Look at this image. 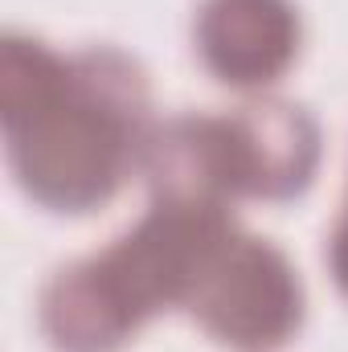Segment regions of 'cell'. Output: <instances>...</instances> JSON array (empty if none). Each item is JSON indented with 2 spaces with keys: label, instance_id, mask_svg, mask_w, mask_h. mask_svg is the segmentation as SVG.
Returning a JSON list of instances; mask_svg holds the SVG:
<instances>
[{
  "label": "cell",
  "instance_id": "8992f818",
  "mask_svg": "<svg viewBox=\"0 0 348 352\" xmlns=\"http://www.w3.org/2000/svg\"><path fill=\"white\" fill-rule=\"evenodd\" d=\"M332 274H336V283H340V291L348 295V205H345V217H340V226H336V234H332Z\"/></svg>",
  "mask_w": 348,
  "mask_h": 352
},
{
  "label": "cell",
  "instance_id": "3957f363",
  "mask_svg": "<svg viewBox=\"0 0 348 352\" xmlns=\"http://www.w3.org/2000/svg\"><path fill=\"white\" fill-rule=\"evenodd\" d=\"M320 160L316 123L291 102L173 119L144 148L156 201L230 209L238 197L283 201L307 188Z\"/></svg>",
  "mask_w": 348,
  "mask_h": 352
},
{
  "label": "cell",
  "instance_id": "5b68a950",
  "mask_svg": "<svg viewBox=\"0 0 348 352\" xmlns=\"http://www.w3.org/2000/svg\"><path fill=\"white\" fill-rule=\"evenodd\" d=\"M197 50L230 87H266L299 54V12L291 0H205Z\"/></svg>",
  "mask_w": 348,
  "mask_h": 352
},
{
  "label": "cell",
  "instance_id": "277c9868",
  "mask_svg": "<svg viewBox=\"0 0 348 352\" xmlns=\"http://www.w3.org/2000/svg\"><path fill=\"white\" fill-rule=\"evenodd\" d=\"M184 307L221 344L270 352L295 336L303 320V287L270 242L242 234L230 221L209 242Z\"/></svg>",
  "mask_w": 348,
  "mask_h": 352
},
{
  "label": "cell",
  "instance_id": "7a4b0ae2",
  "mask_svg": "<svg viewBox=\"0 0 348 352\" xmlns=\"http://www.w3.org/2000/svg\"><path fill=\"white\" fill-rule=\"evenodd\" d=\"M230 226L226 209L156 201L111 250L54 274L41 295V328L62 352H115L160 307H184L209 242Z\"/></svg>",
  "mask_w": 348,
  "mask_h": 352
},
{
  "label": "cell",
  "instance_id": "6da1fadb",
  "mask_svg": "<svg viewBox=\"0 0 348 352\" xmlns=\"http://www.w3.org/2000/svg\"><path fill=\"white\" fill-rule=\"evenodd\" d=\"M0 119L25 192L50 209L87 213L144 160L148 87L115 50L58 58L41 41L4 37Z\"/></svg>",
  "mask_w": 348,
  "mask_h": 352
}]
</instances>
